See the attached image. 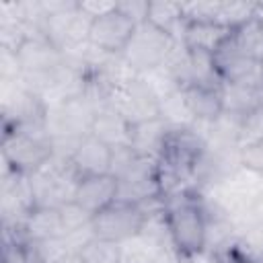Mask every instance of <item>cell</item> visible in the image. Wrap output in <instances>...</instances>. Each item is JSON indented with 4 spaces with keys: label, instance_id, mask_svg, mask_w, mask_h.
<instances>
[{
    "label": "cell",
    "instance_id": "1",
    "mask_svg": "<svg viewBox=\"0 0 263 263\" xmlns=\"http://www.w3.org/2000/svg\"><path fill=\"white\" fill-rule=\"evenodd\" d=\"M164 199V216L173 247L181 257H189L205 249L208 214L203 197L197 189H187Z\"/></svg>",
    "mask_w": 263,
    "mask_h": 263
},
{
    "label": "cell",
    "instance_id": "2",
    "mask_svg": "<svg viewBox=\"0 0 263 263\" xmlns=\"http://www.w3.org/2000/svg\"><path fill=\"white\" fill-rule=\"evenodd\" d=\"M53 156L45 125L14 127L2 132V162L23 175H33Z\"/></svg>",
    "mask_w": 263,
    "mask_h": 263
},
{
    "label": "cell",
    "instance_id": "3",
    "mask_svg": "<svg viewBox=\"0 0 263 263\" xmlns=\"http://www.w3.org/2000/svg\"><path fill=\"white\" fill-rule=\"evenodd\" d=\"M35 208H62L68 201H74L76 187L80 177L72 168L70 160L51 156L47 164L29 175Z\"/></svg>",
    "mask_w": 263,
    "mask_h": 263
},
{
    "label": "cell",
    "instance_id": "4",
    "mask_svg": "<svg viewBox=\"0 0 263 263\" xmlns=\"http://www.w3.org/2000/svg\"><path fill=\"white\" fill-rule=\"evenodd\" d=\"M175 45L177 41L173 37L158 31L150 23H142V25H136V31L129 43L125 45V49L121 51V55L138 74H142L162 66L168 60Z\"/></svg>",
    "mask_w": 263,
    "mask_h": 263
},
{
    "label": "cell",
    "instance_id": "5",
    "mask_svg": "<svg viewBox=\"0 0 263 263\" xmlns=\"http://www.w3.org/2000/svg\"><path fill=\"white\" fill-rule=\"evenodd\" d=\"M144 218L146 214L140 210V205L115 199L113 203H109L92 216V232L99 238L121 245L132 236L140 234Z\"/></svg>",
    "mask_w": 263,
    "mask_h": 263
},
{
    "label": "cell",
    "instance_id": "6",
    "mask_svg": "<svg viewBox=\"0 0 263 263\" xmlns=\"http://www.w3.org/2000/svg\"><path fill=\"white\" fill-rule=\"evenodd\" d=\"M107 105L117 109L132 125L158 117V99L148 90V86L140 78H136V82H132L121 90L109 92Z\"/></svg>",
    "mask_w": 263,
    "mask_h": 263
},
{
    "label": "cell",
    "instance_id": "7",
    "mask_svg": "<svg viewBox=\"0 0 263 263\" xmlns=\"http://www.w3.org/2000/svg\"><path fill=\"white\" fill-rule=\"evenodd\" d=\"M136 31V23L123 16L117 8L105 16H99L90 25L88 41L105 53H121Z\"/></svg>",
    "mask_w": 263,
    "mask_h": 263
},
{
    "label": "cell",
    "instance_id": "8",
    "mask_svg": "<svg viewBox=\"0 0 263 263\" xmlns=\"http://www.w3.org/2000/svg\"><path fill=\"white\" fill-rule=\"evenodd\" d=\"M72 168L76 171V175L82 177H92V175H109L111 171V148L107 144H103L101 140H97L95 136L86 134L72 158H70Z\"/></svg>",
    "mask_w": 263,
    "mask_h": 263
},
{
    "label": "cell",
    "instance_id": "9",
    "mask_svg": "<svg viewBox=\"0 0 263 263\" xmlns=\"http://www.w3.org/2000/svg\"><path fill=\"white\" fill-rule=\"evenodd\" d=\"M117 199V179L111 175L82 177L76 187L74 201L82 205L88 214H99L103 208Z\"/></svg>",
    "mask_w": 263,
    "mask_h": 263
},
{
    "label": "cell",
    "instance_id": "10",
    "mask_svg": "<svg viewBox=\"0 0 263 263\" xmlns=\"http://www.w3.org/2000/svg\"><path fill=\"white\" fill-rule=\"evenodd\" d=\"M90 136L107 144L109 148L117 146H129L132 138V123L111 105H103L92 119L90 125Z\"/></svg>",
    "mask_w": 263,
    "mask_h": 263
},
{
    "label": "cell",
    "instance_id": "11",
    "mask_svg": "<svg viewBox=\"0 0 263 263\" xmlns=\"http://www.w3.org/2000/svg\"><path fill=\"white\" fill-rule=\"evenodd\" d=\"M168 132H171V127H168L160 117H152V119L134 123V125H132L129 146H132V150H134L138 156L158 160Z\"/></svg>",
    "mask_w": 263,
    "mask_h": 263
},
{
    "label": "cell",
    "instance_id": "12",
    "mask_svg": "<svg viewBox=\"0 0 263 263\" xmlns=\"http://www.w3.org/2000/svg\"><path fill=\"white\" fill-rule=\"evenodd\" d=\"M232 31L234 29L222 27L214 21H191L185 25L181 43L187 49H199V51H208L214 55L232 35Z\"/></svg>",
    "mask_w": 263,
    "mask_h": 263
},
{
    "label": "cell",
    "instance_id": "13",
    "mask_svg": "<svg viewBox=\"0 0 263 263\" xmlns=\"http://www.w3.org/2000/svg\"><path fill=\"white\" fill-rule=\"evenodd\" d=\"M179 255L171 247H162L144 234H136L121 242V263H177Z\"/></svg>",
    "mask_w": 263,
    "mask_h": 263
},
{
    "label": "cell",
    "instance_id": "14",
    "mask_svg": "<svg viewBox=\"0 0 263 263\" xmlns=\"http://www.w3.org/2000/svg\"><path fill=\"white\" fill-rule=\"evenodd\" d=\"M220 99H222V111L245 117L263 107V86H253L242 82H222Z\"/></svg>",
    "mask_w": 263,
    "mask_h": 263
},
{
    "label": "cell",
    "instance_id": "15",
    "mask_svg": "<svg viewBox=\"0 0 263 263\" xmlns=\"http://www.w3.org/2000/svg\"><path fill=\"white\" fill-rule=\"evenodd\" d=\"M25 236L31 242H45L53 238H64L66 228L60 216V208H35L25 224H23Z\"/></svg>",
    "mask_w": 263,
    "mask_h": 263
},
{
    "label": "cell",
    "instance_id": "16",
    "mask_svg": "<svg viewBox=\"0 0 263 263\" xmlns=\"http://www.w3.org/2000/svg\"><path fill=\"white\" fill-rule=\"evenodd\" d=\"M146 23H150L158 31L166 33L177 43H181L183 33H185V25H187V21L183 16L181 2H164V0H150Z\"/></svg>",
    "mask_w": 263,
    "mask_h": 263
},
{
    "label": "cell",
    "instance_id": "17",
    "mask_svg": "<svg viewBox=\"0 0 263 263\" xmlns=\"http://www.w3.org/2000/svg\"><path fill=\"white\" fill-rule=\"evenodd\" d=\"M187 107L195 119V123H212L222 113L220 88L214 86H189L183 88Z\"/></svg>",
    "mask_w": 263,
    "mask_h": 263
},
{
    "label": "cell",
    "instance_id": "18",
    "mask_svg": "<svg viewBox=\"0 0 263 263\" xmlns=\"http://www.w3.org/2000/svg\"><path fill=\"white\" fill-rule=\"evenodd\" d=\"M158 117L171 129H187L195 125V119L187 107L183 90H175L158 101Z\"/></svg>",
    "mask_w": 263,
    "mask_h": 263
},
{
    "label": "cell",
    "instance_id": "19",
    "mask_svg": "<svg viewBox=\"0 0 263 263\" xmlns=\"http://www.w3.org/2000/svg\"><path fill=\"white\" fill-rule=\"evenodd\" d=\"M255 12V2H230V0H214L212 2V21L228 27L238 29L240 25L249 23Z\"/></svg>",
    "mask_w": 263,
    "mask_h": 263
},
{
    "label": "cell",
    "instance_id": "20",
    "mask_svg": "<svg viewBox=\"0 0 263 263\" xmlns=\"http://www.w3.org/2000/svg\"><path fill=\"white\" fill-rule=\"evenodd\" d=\"M230 39L242 55H249V58L261 62V58H263V23L261 21H257L253 16L249 23L234 29Z\"/></svg>",
    "mask_w": 263,
    "mask_h": 263
},
{
    "label": "cell",
    "instance_id": "21",
    "mask_svg": "<svg viewBox=\"0 0 263 263\" xmlns=\"http://www.w3.org/2000/svg\"><path fill=\"white\" fill-rule=\"evenodd\" d=\"M2 263H45L39 247L27 236H2Z\"/></svg>",
    "mask_w": 263,
    "mask_h": 263
},
{
    "label": "cell",
    "instance_id": "22",
    "mask_svg": "<svg viewBox=\"0 0 263 263\" xmlns=\"http://www.w3.org/2000/svg\"><path fill=\"white\" fill-rule=\"evenodd\" d=\"M84 263H121V245L92 236L80 251Z\"/></svg>",
    "mask_w": 263,
    "mask_h": 263
},
{
    "label": "cell",
    "instance_id": "23",
    "mask_svg": "<svg viewBox=\"0 0 263 263\" xmlns=\"http://www.w3.org/2000/svg\"><path fill=\"white\" fill-rule=\"evenodd\" d=\"M60 216L66 228V234H72L76 230H82L86 226H90L92 222V214H88L82 205H78L76 201H68L60 208Z\"/></svg>",
    "mask_w": 263,
    "mask_h": 263
},
{
    "label": "cell",
    "instance_id": "24",
    "mask_svg": "<svg viewBox=\"0 0 263 263\" xmlns=\"http://www.w3.org/2000/svg\"><path fill=\"white\" fill-rule=\"evenodd\" d=\"M263 142V107L242 117V129H240V144H255Z\"/></svg>",
    "mask_w": 263,
    "mask_h": 263
},
{
    "label": "cell",
    "instance_id": "25",
    "mask_svg": "<svg viewBox=\"0 0 263 263\" xmlns=\"http://www.w3.org/2000/svg\"><path fill=\"white\" fill-rule=\"evenodd\" d=\"M138 160V154L132 150V146H117V148H111V171L109 175L119 179L123 177L132 164Z\"/></svg>",
    "mask_w": 263,
    "mask_h": 263
},
{
    "label": "cell",
    "instance_id": "26",
    "mask_svg": "<svg viewBox=\"0 0 263 263\" xmlns=\"http://www.w3.org/2000/svg\"><path fill=\"white\" fill-rule=\"evenodd\" d=\"M238 160L242 168L263 175V142L238 146Z\"/></svg>",
    "mask_w": 263,
    "mask_h": 263
},
{
    "label": "cell",
    "instance_id": "27",
    "mask_svg": "<svg viewBox=\"0 0 263 263\" xmlns=\"http://www.w3.org/2000/svg\"><path fill=\"white\" fill-rule=\"evenodd\" d=\"M21 76H23V68L16 51L0 47V80L14 82V80H21Z\"/></svg>",
    "mask_w": 263,
    "mask_h": 263
},
{
    "label": "cell",
    "instance_id": "28",
    "mask_svg": "<svg viewBox=\"0 0 263 263\" xmlns=\"http://www.w3.org/2000/svg\"><path fill=\"white\" fill-rule=\"evenodd\" d=\"M148 6H150V0H121V2H117V10L136 25L146 23Z\"/></svg>",
    "mask_w": 263,
    "mask_h": 263
},
{
    "label": "cell",
    "instance_id": "29",
    "mask_svg": "<svg viewBox=\"0 0 263 263\" xmlns=\"http://www.w3.org/2000/svg\"><path fill=\"white\" fill-rule=\"evenodd\" d=\"M78 6L88 18L95 21L99 16H105V14L113 12L117 8V2L115 0H78Z\"/></svg>",
    "mask_w": 263,
    "mask_h": 263
},
{
    "label": "cell",
    "instance_id": "30",
    "mask_svg": "<svg viewBox=\"0 0 263 263\" xmlns=\"http://www.w3.org/2000/svg\"><path fill=\"white\" fill-rule=\"evenodd\" d=\"M55 263H84V259H82V255L78 253V251H68L64 257H60Z\"/></svg>",
    "mask_w": 263,
    "mask_h": 263
},
{
    "label": "cell",
    "instance_id": "31",
    "mask_svg": "<svg viewBox=\"0 0 263 263\" xmlns=\"http://www.w3.org/2000/svg\"><path fill=\"white\" fill-rule=\"evenodd\" d=\"M253 216H255V220L263 222V191L257 195V199L253 203Z\"/></svg>",
    "mask_w": 263,
    "mask_h": 263
},
{
    "label": "cell",
    "instance_id": "32",
    "mask_svg": "<svg viewBox=\"0 0 263 263\" xmlns=\"http://www.w3.org/2000/svg\"><path fill=\"white\" fill-rule=\"evenodd\" d=\"M253 16L263 23V2H255V12H253Z\"/></svg>",
    "mask_w": 263,
    "mask_h": 263
},
{
    "label": "cell",
    "instance_id": "33",
    "mask_svg": "<svg viewBox=\"0 0 263 263\" xmlns=\"http://www.w3.org/2000/svg\"><path fill=\"white\" fill-rule=\"evenodd\" d=\"M242 263H263V259H251V261H242Z\"/></svg>",
    "mask_w": 263,
    "mask_h": 263
},
{
    "label": "cell",
    "instance_id": "34",
    "mask_svg": "<svg viewBox=\"0 0 263 263\" xmlns=\"http://www.w3.org/2000/svg\"><path fill=\"white\" fill-rule=\"evenodd\" d=\"M177 263H185V261H181V259H179V261H177Z\"/></svg>",
    "mask_w": 263,
    "mask_h": 263
},
{
    "label": "cell",
    "instance_id": "35",
    "mask_svg": "<svg viewBox=\"0 0 263 263\" xmlns=\"http://www.w3.org/2000/svg\"><path fill=\"white\" fill-rule=\"evenodd\" d=\"M261 66H263V58H261Z\"/></svg>",
    "mask_w": 263,
    "mask_h": 263
},
{
    "label": "cell",
    "instance_id": "36",
    "mask_svg": "<svg viewBox=\"0 0 263 263\" xmlns=\"http://www.w3.org/2000/svg\"><path fill=\"white\" fill-rule=\"evenodd\" d=\"M216 263H222V261H216Z\"/></svg>",
    "mask_w": 263,
    "mask_h": 263
}]
</instances>
